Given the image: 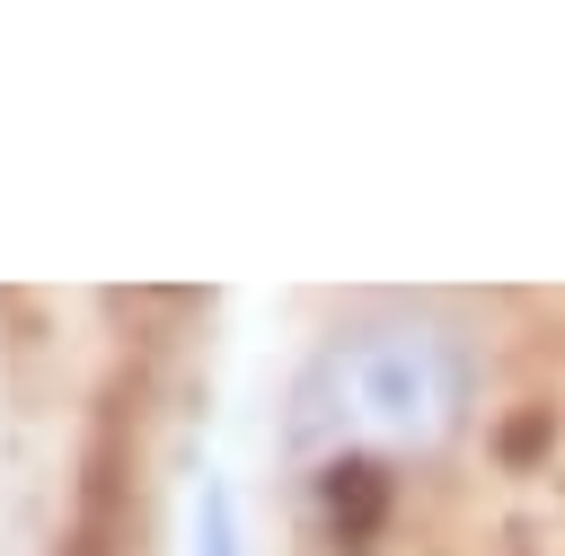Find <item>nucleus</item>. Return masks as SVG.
I'll use <instances>...</instances> for the list:
<instances>
[{
    "mask_svg": "<svg viewBox=\"0 0 565 556\" xmlns=\"http://www.w3.org/2000/svg\"><path fill=\"white\" fill-rule=\"evenodd\" d=\"M486 397V353L459 318L441 309H388V318H353L335 327L291 397H282V450L291 468H327V459H441Z\"/></svg>",
    "mask_w": 565,
    "mask_h": 556,
    "instance_id": "1",
    "label": "nucleus"
},
{
    "mask_svg": "<svg viewBox=\"0 0 565 556\" xmlns=\"http://www.w3.org/2000/svg\"><path fill=\"white\" fill-rule=\"evenodd\" d=\"M185 556H247V530H238V494L221 477L194 485V521H185Z\"/></svg>",
    "mask_w": 565,
    "mask_h": 556,
    "instance_id": "2",
    "label": "nucleus"
}]
</instances>
